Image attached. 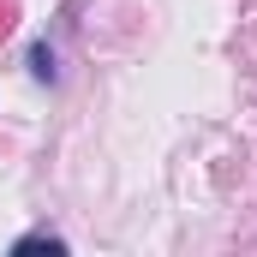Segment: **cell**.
Segmentation results:
<instances>
[{"instance_id": "obj_1", "label": "cell", "mask_w": 257, "mask_h": 257, "mask_svg": "<svg viewBox=\"0 0 257 257\" xmlns=\"http://www.w3.org/2000/svg\"><path fill=\"white\" fill-rule=\"evenodd\" d=\"M30 251H66L60 233H24V239H12V257H30Z\"/></svg>"}, {"instance_id": "obj_2", "label": "cell", "mask_w": 257, "mask_h": 257, "mask_svg": "<svg viewBox=\"0 0 257 257\" xmlns=\"http://www.w3.org/2000/svg\"><path fill=\"white\" fill-rule=\"evenodd\" d=\"M30 72H36V78H48V84H54V54H48V48H42V42H36V48H30Z\"/></svg>"}]
</instances>
